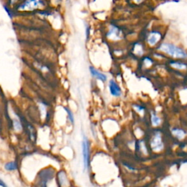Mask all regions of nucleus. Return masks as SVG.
Segmentation results:
<instances>
[{"mask_svg": "<svg viewBox=\"0 0 187 187\" xmlns=\"http://www.w3.org/2000/svg\"><path fill=\"white\" fill-rule=\"evenodd\" d=\"M134 108L137 111V112L140 113L141 114H143L144 108L142 107H141L140 105H134Z\"/></svg>", "mask_w": 187, "mask_h": 187, "instance_id": "obj_13", "label": "nucleus"}, {"mask_svg": "<svg viewBox=\"0 0 187 187\" xmlns=\"http://www.w3.org/2000/svg\"><path fill=\"white\" fill-rule=\"evenodd\" d=\"M0 186H6V184H4V182L2 181L1 180H0Z\"/></svg>", "mask_w": 187, "mask_h": 187, "instance_id": "obj_16", "label": "nucleus"}, {"mask_svg": "<svg viewBox=\"0 0 187 187\" xmlns=\"http://www.w3.org/2000/svg\"><path fill=\"white\" fill-rule=\"evenodd\" d=\"M134 1H135L137 3H140L142 1V0H134Z\"/></svg>", "mask_w": 187, "mask_h": 187, "instance_id": "obj_18", "label": "nucleus"}, {"mask_svg": "<svg viewBox=\"0 0 187 187\" xmlns=\"http://www.w3.org/2000/svg\"><path fill=\"white\" fill-rule=\"evenodd\" d=\"M14 127L15 129H17V130H19V129H21V124L19 123V121H15L14 123Z\"/></svg>", "mask_w": 187, "mask_h": 187, "instance_id": "obj_14", "label": "nucleus"}, {"mask_svg": "<svg viewBox=\"0 0 187 187\" xmlns=\"http://www.w3.org/2000/svg\"><path fill=\"white\" fill-rule=\"evenodd\" d=\"M65 111H66L67 115H68V118H69V119H70V121H71L72 124H74V117H73V113L71 112V111H70L69 108H65Z\"/></svg>", "mask_w": 187, "mask_h": 187, "instance_id": "obj_12", "label": "nucleus"}, {"mask_svg": "<svg viewBox=\"0 0 187 187\" xmlns=\"http://www.w3.org/2000/svg\"><path fill=\"white\" fill-rule=\"evenodd\" d=\"M151 146L152 150L154 151H160L163 149L164 144L162 142V136H161L160 132H157L155 134L151 142Z\"/></svg>", "mask_w": 187, "mask_h": 187, "instance_id": "obj_3", "label": "nucleus"}, {"mask_svg": "<svg viewBox=\"0 0 187 187\" xmlns=\"http://www.w3.org/2000/svg\"><path fill=\"white\" fill-rule=\"evenodd\" d=\"M5 169L8 171H13V170H17L18 166H17V163L15 162H8L5 165Z\"/></svg>", "mask_w": 187, "mask_h": 187, "instance_id": "obj_9", "label": "nucleus"}, {"mask_svg": "<svg viewBox=\"0 0 187 187\" xmlns=\"http://www.w3.org/2000/svg\"><path fill=\"white\" fill-rule=\"evenodd\" d=\"M18 0H9L10 4H17Z\"/></svg>", "mask_w": 187, "mask_h": 187, "instance_id": "obj_15", "label": "nucleus"}, {"mask_svg": "<svg viewBox=\"0 0 187 187\" xmlns=\"http://www.w3.org/2000/svg\"><path fill=\"white\" fill-rule=\"evenodd\" d=\"M170 65H171L172 67H175L176 69H179V70H184V69H186L187 67L185 64L178 62H173L170 63Z\"/></svg>", "mask_w": 187, "mask_h": 187, "instance_id": "obj_10", "label": "nucleus"}, {"mask_svg": "<svg viewBox=\"0 0 187 187\" xmlns=\"http://www.w3.org/2000/svg\"><path fill=\"white\" fill-rule=\"evenodd\" d=\"M43 5L42 0H24L19 5V9L21 10H34Z\"/></svg>", "mask_w": 187, "mask_h": 187, "instance_id": "obj_2", "label": "nucleus"}, {"mask_svg": "<svg viewBox=\"0 0 187 187\" xmlns=\"http://www.w3.org/2000/svg\"><path fill=\"white\" fill-rule=\"evenodd\" d=\"M125 166H126V167H127L128 169H131V170H133V171H134V169L133 168V167H132L129 166V165H125Z\"/></svg>", "mask_w": 187, "mask_h": 187, "instance_id": "obj_17", "label": "nucleus"}, {"mask_svg": "<svg viewBox=\"0 0 187 187\" xmlns=\"http://www.w3.org/2000/svg\"><path fill=\"white\" fill-rule=\"evenodd\" d=\"M83 145V164H84V168L87 169L88 166V161H89V142L86 137L83 138V141L82 142Z\"/></svg>", "mask_w": 187, "mask_h": 187, "instance_id": "obj_4", "label": "nucleus"}, {"mask_svg": "<svg viewBox=\"0 0 187 187\" xmlns=\"http://www.w3.org/2000/svg\"><path fill=\"white\" fill-rule=\"evenodd\" d=\"M89 70H90V73H91V75H92L93 77H94V78H97V79L100 80L103 82L105 81V80H107V77H106L105 75L99 73L98 70H96V69L94 68L93 67H90Z\"/></svg>", "mask_w": 187, "mask_h": 187, "instance_id": "obj_7", "label": "nucleus"}, {"mask_svg": "<svg viewBox=\"0 0 187 187\" xmlns=\"http://www.w3.org/2000/svg\"><path fill=\"white\" fill-rule=\"evenodd\" d=\"M159 50L175 58L184 59L187 57V53L183 49L171 43H162L159 47Z\"/></svg>", "mask_w": 187, "mask_h": 187, "instance_id": "obj_1", "label": "nucleus"}, {"mask_svg": "<svg viewBox=\"0 0 187 187\" xmlns=\"http://www.w3.org/2000/svg\"><path fill=\"white\" fill-rule=\"evenodd\" d=\"M151 122L154 126L160 125L161 122L160 118L158 116H157L155 114H154V113H151Z\"/></svg>", "mask_w": 187, "mask_h": 187, "instance_id": "obj_11", "label": "nucleus"}, {"mask_svg": "<svg viewBox=\"0 0 187 187\" xmlns=\"http://www.w3.org/2000/svg\"><path fill=\"white\" fill-rule=\"evenodd\" d=\"M161 34L159 32H156V31H153V32H150V34L148 36V42L150 45L153 46V45H155L157 42H159V40L161 39Z\"/></svg>", "mask_w": 187, "mask_h": 187, "instance_id": "obj_5", "label": "nucleus"}, {"mask_svg": "<svg viewBox=\"0 0 187 187\" xmlns=\"http://www.w3.org/2000/svg\"><path fill=\"white\" fill-rule=\"evenodd\" d=\"M109 89L113 96H120L121 95V90L120 87L114 80H111L109 82Z\"/></svg>", "mask_w": 187, "mask_h": 187, "instance_id": "obj_6", "label": "nucleus"}, {"mask_svg": "<svg viewBox=\"0 0 187 187\" xmlns=\"http://www.w3.org/2000/svg\"><path fill=\"white\" fill-rule=\"evenodd\" d=\"M172 133L175 137H176L178 139H183L186 135V132L181 129H173L172 130Z\"/></svg>", "mask_w": 187, "mask_h": 187, "instance_id": "obj_8", "label": "nucleus"}]
</instances>
